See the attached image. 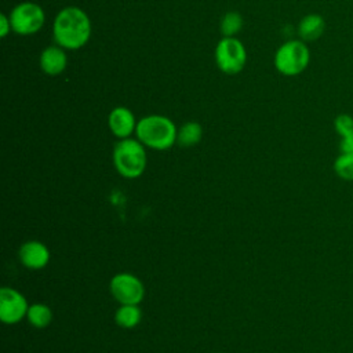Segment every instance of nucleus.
Wrapping results in <instances>:
<instances>
[{
  "label": "nucleus",
  "mask_w": 353,
  "mask_h": 353,
  "mask_svg": "<svg viewBox=\"0 0 353 353\" xmlns=\"http://www.w3.org/2000/svg\"><path fill=\"white\" fill-rule=\"evenodd\" d=\"M91 19L84 10L68 6L58 11L52 22V37L55 44L65 50H79L91 37Z\"/></svg>",
  "instance_id": "obj_1"
},
{
  "label": "nucleus",
  "mask_w": 353,
  "mask_h": 353,
  "mask_svg": "<svg viewBox=\"0 0 353 353\" xmlns=\"http://www.w3.org/2000/svg\"><path fill=\"white\" fill-rule=\"evenodd\" d=\"M178 128L174 121L163 114H148L138 120L135 135L145 148L167 150L176 143Z\"/></svg>",
  "instance_id": "obj_2"
},
{
  "label": "nucleus",
  "mask_w": 353,
  "mask_h": 353,
  "mask_svg": "<svg viewBox=\"0 0 353 353\" xmlns=\"http://www.w3.org/2000/svg\"><path fill=\"white\" fill-rule=\"evenodd\" d=\"M113 164L119 175L135 179L143 174L148 164L145 145L137 138L119 139L113 148Z\"/></svg>",
  "instance_id": "obj_3"
},
{
  "label": "nucleus",
  "mask_w": 353,
  "mask_h": 353,
  "mask_svg": "<svg viewBox=\"0 0 353 353\" xmlns=\"http://www.w3.org/2000/svg\"><path fill=\"white\" fill-rule=\"evenodd\" d=\"M310 62V50L303 40H287L274 52L276 70L287 77L298 76Z\"/></svg>",
  "instance_id": "obj_4"
},
{
  "label": "nucleus",
  "mask_w": 353,
  "mask_h": 353,
  "mask_svg": "<svg viewBox=\"0 0 353 353\" xmlns=\"http://www.w3.org/2000/svg\"><path fill=\"white\" fill-rule=\"evenodd\" d=\"M215 63L225 74L240 73L247 62V50L237 37H222L215 47Z\"/></svg>",
  "instance_id": "obj_5"
},
{
  "label": "nucleus",
  "mask_w": 353,
  "mask_h": 353,
  "mask_svg": "<svg viewBox=\"0 0 353 353\" xmlns=\"http://www.w3.org/2000/svg\"><path fill=\"white\" fill-rule=\"evenodd\" d=\"M8 17L12 32L19 36H32L37 33L46 22L44 10L33 1H22L17 4L10 11Z\"/></svg>",
  "instance_id": "obj_6"
},
{
  "label": "nucleus",
  "mask_w": 353,
  "mask_h": 353,
  "mask_svg": "<svg viewBox=\"0 0 353 353\" xmlns=\"http://www.w3.org/2000/svg\"><path fill=\"white\" fill-rule=\"evenodd\" d=\"M109 290L120 305H139L145 298L143 283L127 272L114 274L109 283Z\"/></svg>",
  "instance_id": "obj_7"
},
{
  "label": "nucleus",
  "mask_w": 353,
  "mask_h": 353,
  "mask_svg": "<svg viewBox=\"0 0 353 353\" xmlns=\"http://www.w3.org/2000/svg\"><path fill=\"white\" fill-rule=\"evenodd\" d=\"M29 305L26 298L15 288H0V320L4 324H17L26 317Z\"/></svg>",
  "instance_id": "obj_8"
},
{
  "label": "nucleus",
  "mask_w": 353,
  "mask_h": 353,
  "mask_svg": "<svg viewBox=\"0 0 353 353\" xmlns=\"http://www.w3.org/2000/svg\"><path fill=\"white\" fill-rule=\"evenodd\" d=\"M48 247L39 240H28L18 250L19 262L30 270H39L48 265L50 262Z\"/></svg>",
  "instance_id": "obj_9"
},
{
  "label": "nucleus",
  "mask_w": 353,
  "mask_h": 353,
  "mask_svg": "<svg viewBox=\"0 0 353 353\" xmlns=\"http://www.w3.org/2000/svg\"><path fill=\"white\" fill-rule=\"evenodd\" d=\"M137 124L138 121L135 119V114L127 106H116L110 110L108 116L109 130L119 139L131 138V135L137 130Z\"/></svg>",
  "instance_id": "obj_10"
},
{
  "label": "nucleus",
  "mask_w": 353,
  "mask_h": 353,
  "mask_svg": "<svg viewBox=\"0 0 353 353\" xmlns=\"http://www.w3.org/2000/svg\"><path fill=\"white\" fill-rule=\"evenodd\" d=\"M39 66L48 76L61 74L68 66L66 50L58 44L46 47L39 57Z\"/></svg>",
  "instance_id": "obj_11"
},
{
  "label": "nucleus",
  "mask_w": 353,
  "mask_h": 353,
  "mask_svg": "<svg viewBox=\"0 0 353 353\" xmlns=\"http://www.w3.org/2000/svg\"><path fill=\"white\" fill-rule=\"evenodd\" d=\"M325 30V19L320 14H307L298 22V34L301 40L314 41L323 36Z\"/></svg>",
  "instance_id": "obj_12"
},
{
  "label": "nucleus",
  "mask_w": 353,
  "mask_h": 353,
  "mask_svg": "<svg viewBox=\"0 0 353 353\" xmlns=\"http://www.w3.org/2000/svg\"><path fill=\"white\" fill-rule=\"evenodd\" d=\"M142 320V310L139 305H120L114 312V323L120 328H135Z\"/></svg>",
  "instance_id": "obj_13"
},
{
  "label": "nucleus",
  "mask_w": 353,
  "mask_h": 353,
  "mask_svg": "<svg viewBox=\"0 0 353 353\" xmlns=\"http://www.w3.org/2000/svg\"><path fill=\"white\" fill-rule=\"evenodd\" d=\"M52 316L54 314L51 307L43 302H36L33 305H29V309L26 313V319L29 324L39 330L47 328L52 321Z\"/></svg>",
  "instance_id": "obj_14"
},
{
  "label": "nucleus",
  "mask_w": 353,
  "mask_h": 353,
  "mask_svg": "<svg viewBox=\"0 0 353 353\" xmlns=\"http://www.w3.org/2000/svg\"><path fill=\"white\" fill-rule=\"evenodd\" d=\"M203 128L197 121H186L178 128L176 143L182 148H190L201 141Z\"/></svg>",
  "instance_id": "obj_15"
},
{
  "label": "nucleus",
  "mask_w": 353,
  "mask_h": 353,
  "mask_svg": "<svg viewBox=\"0 0 353 353\" xmlns=\"http://www.w3.org/2000/svg\"><path fill=\"white\" fill-rule=\"evenodd\" d=\"M243 17L237 11H228L221 22H219V29L223 37H236V34L241 30L243 28Z\"/></svg>",
  "instance_id": "obj_16"
},
{
  "label": "nucleus",
  "mask_w": 353,
  "mask_h": 353,
  "mask_svg": "<svg viewBox=\"0 0 353 353\" xmlns=\"http://www.w3.org/2000/svg\"><path fill=\"white\" fill-rule=\"evenodd\" d=\"M338 178L353 182V153H339L332 164Z\"/></svg>",
  "instance_id": "obj_17"
},
{
  "label": "nucleus",
  "mask_w": 353,
  "mask_h": 353,
  "mask_svg": "<svg viewBox=\"0 0 353 353\" xmlns=\"http://www.w3.org/2000/svg\"><path fill=\"white\" fill-rule=\"evenodd\" d=\"M334 128L341 138L353 135V117L347 113H341L334 119Z\"/></svg>",
  "instance_id": "obj_18"
},
{
  "label": "nucleus",
  "mask_w": 353,
  "mask_h": 353,
  "mask_svg": "<svg viewBox=\"0 0 353 353\" xmlns=\"http://www.w3.org/2000/svg\"><path fill=\"white\" fill-rule=\"evenodd\" d=\"M0 25H1V30H0V36L1 37H7L10 32H12L11 29V22H10V17L6 14L0 15Z\"/></svg>",
  "instance_id": "obj_19"
},
{
  "label": "nucleus",
  "mask_w": 353,
  "mask_h": 353,
  "mask_svg": "<svg viewBox=\"0 0 353 353\" xmlns=\"http://www.w3.org/2000/svg\"><path fill=\"white\" fill-rule=\"evenodd\" d=\"M327 353H331V352H327Z\"/></svg>",
  "instance_id": "obj_20"
}]
</instances>
